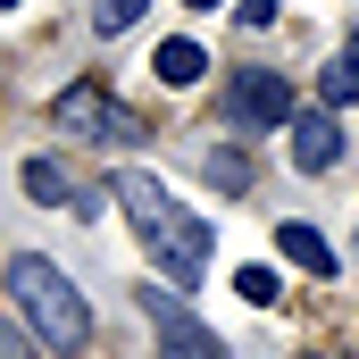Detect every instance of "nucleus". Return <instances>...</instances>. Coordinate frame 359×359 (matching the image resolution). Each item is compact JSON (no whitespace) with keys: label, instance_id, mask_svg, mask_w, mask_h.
I'll use <instances>...</instances> for the list:
<instances>
[{"label":"nucleus","instance_id":"nucleus-1","mask_svg":"<svg viewBox=\"0 0 359 359\" xmlns=\"http://www.w3.org/2000/svg\"><path fill=\"white\" fill-rule=\"evenodd\" d=\"M117 209H126L134 243L159 259V276H168V284H201V276H209V226H201V217H192V209H184L159 176L126 168V176H117Z\"/></svg>","mask_w":359,"mask_h":359},{"label":"nucleus","instance_id":"nucleus-2","mask_svg":"<svg viewBox=\"0 0 359 359\" xmlns=\"http://www.w3.org/2000/svg\"><path fill=\"white\" fill-rule=\"evenodd\" d=\"M8 292H17V309L34 318V334H42L50 351H84V343H92V309H84V292L50 268V259L17 251V259H8Z\"/></svg>","mask_w":359,"mask_h":359},{"label":"nucleus","instance_id":"nucleus-3","mask_svg":"<svg viewBox=\"0 0 359 359\" xmlns=\"http://www.w3.org/2000/svg\"><path fill=\"white\" fill-rule=\"evenodd\" d=\"M50 117H59L67 134H84V142H109V151H134V142H142V117L117 109L109 84H67L59 100H50Z\"/></svg>","mask_w":359,"mask_h":359},{"label":"nucleus","instance_id":"nucleus-4","mask_svg":"<svg viewBox=\"0 0 359 359\" xmlns=\"http://www.w3.org/2000/svg\"><path fill=\"white\" fill-rule=\"evenodd\" d=\"M134 301H142V318L159 326V359H226V343H217V334H209V326L184 309L168 284H142Z\"/></svg>","mask_w":359,"mask_h":359},{"label":"nucleus","instance_id":"nucleus-5","mask_svg":"<svg viewBox=\"0 0 359 359\" xmlns=\"http://www.w3.org/2000/svg\"><path fill=\"white\" fill-rule=\"evenodd\" d=\"M343 159V117L318 100V109H292V168L301 176H326Z\"/></svg>","mask_w":359,"mask_h":359},{"label":"nucleus","instance_id":"nucleus-6","mask_svg":"<svg viewBox=\"0 0 359 359\" xmlns=\"http://www.w3.org/2000/svg\"><path fill=\"white\" fill-rule=\"evenodd\" d=\"M226 117H243V126H292V84L284 76H234V92H226Z\"/></svg>","mask_w":359,"mask_h":359},{"label":"nucleus","instance_id":"nucleus-7","mask_svg":"<svg viewBox=\"0 0 359 359\" xmlns=\"http://www.w3.org/2000/svg\"><path fill=\"white\" fill-rule=\"evenodd\" d=\"M276 251H284L292 268H309V276H334V243H326L318 226H301V217H292V226H276Z\"/></svg>","mask_w":359,"mask_h":359},{"label":"nucleus","instance_id":"nucleus-8","mask_svg":"<svg viewBox=\"0 0 359 359\" xmlns=\"http://www.w3.org/2000/svg\"><path fill=\"white\" fill-rule=\"evenodd\" d=\"M151 67H159V84H201V76H209V50H201V42H159V50H151Z\"/></svg>","mask_w":359,"mask_h":359},{"label":"nucleus","instance_id":"nucleus-9","mask_svg":"<svg viewBox=\"0 0 359 359\" xmlns=\"http://www.w3.org/2000/svg\"><path fill=\"white\" fill-rule=\"evenodd\" d=\"M318 92H326V109H343V100H359V34L326 59V76H318Z\"/></svg>","mask_w":359,"mask_h":359},{"label":"nucleus","instance_id":"nucleus-10","mask_svg":"<svg viewBox=\"0 0 359 359\" xmlns=\"http://www.w3.org/2000/svg\"><path fill=\"white\" fill-rule=\"evenodd\" d=\"M201 176L217 184V192H251V159L234 142H217V151H201Z\"/></svg>","mask_w":359,"mask_h":359},{"label":"nucleus","instance_id":"nucleus-11","mask_svg":"<svg viewBox=\"0 0 359 359\" xmlns=\"http://www.w3.org/2000/svg\"><path fill=\"white\" fill-rule=\"evenodd\" d=\"M25 192H34L42 209H59V201H67V176H59V159H25Z\"/></svg>","mask_w":359,"mask_h":359},{"label":"nucleus","instance_id":"nucleus-12","mask_svg":"<svg viewBox=\"0 0 359 359\" xmlns=\"http://www.w3.org/2000/svg\"><path fill=\"white\" fill-rule=\"evenodd\" d=\"M234 292H243L251 309H276V301H284V284H276V268H243V276H234Z\"/></svg>","mask_w":359,"mask_h":359},{"label":"nucleus","instance_id":"nucleus-13","mask_svg":"<svg viewBox=\"0 0 359 359\" xmlns=\"http://www.w3.org/2000/svg\"><path fill=\"white\" fill-rule=\"evenodd\" d=\"M142 8H151V0H100V34H126Z\"/></svg>","mask_w":359,"mask_h":359},{"label":"nucleus","instance_id":"nucleus-14","mask_svg":"<svg viewBox=\"0 0 359 359\" xmlns=\"http://www.w3.org/2000/svg\"><path fill=\"white\" fill-rule=\"evenodd\" d=\"M234 8H243V25H276V8H284V0H234Z\"/></svg>","mask_w":359,"mask_h":359},{"label":"nucleus","instance_id":"nucleus-15","mask_svg":"<svg viewBox=\"0 0 359 359\" xmlns=\"http://www.w3.org/2000/svg\"><path fill=\"white\" fill-rule=\"evenodd\" d=\"M184 8H217V0H184Z\"/></svg>","mask_w":359,"mask_h":359},{"label":"nucleus","instance_id":"nucleus-16","mask_svg":"<svg viewBox=\"0 0 359 359\" xmlns=\"http://www.w3.org/2000/svg\"><path fill=\"white\" fill-rule=\"evenodd\" d=\"M0 8H17V0H0Z\"/></svg>","mask_w":359,"mask_h":359}]
</instances>
